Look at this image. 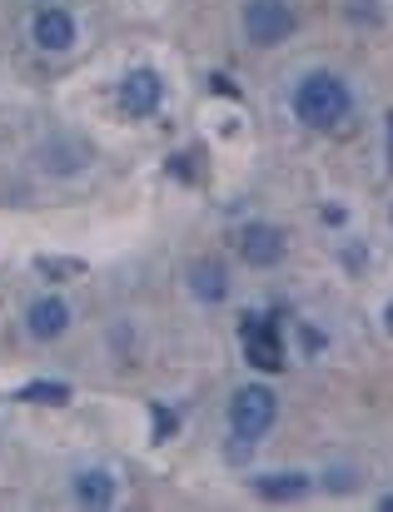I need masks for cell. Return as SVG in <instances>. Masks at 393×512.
Masks as SVG:
<instances>
[{
	"label": "cell",
	"mask_w": 393,
	"mask_h": 512,
	"mask_svg": "<svg viewBox=\"0 0 393 512\" xmlns=\"http://www.w3.org/2000/svg\"><path fill=\"white\" fill-rule=\"evenodd\" d=\"M349 110H354V95H349V85H344L339 75H329V70H314V75H304V80L294 85V120L309 125V130H334Z\"/></svg>",
	"instance_id": "6da1fadb"
},
{
	"label": "cell",
	"mask_w": 393,
	"mask_h": 512,
	"mask_svg": "<svg viewBox=\"0 0 393 512\" xmlns=\"http://www.w3.org/2000/svg\"><path fill=\"white\" fill-rule=\"evenodd\" d=\"M274 413H279V398H274L264 383H249V388H239V393L229 398V428H234L239 438H249V443L274 428Z\"/></svg>",
	"instance_id": "7a4b0ae2"
},
{
	"label": "cell",
	"mask_w": 393,
	"mask_h": 512,
	"mask_svg": "<svg viewBox=\"0 0 393 512\" xmlns=\"http://www.w3.org/2000/svg\"><path fill=\"white\" fill-rule=\"evenodd\" d=\"M299 30V15L289 0H249L244 5V35L254 45H279Z\"/></svg>",
	"instance_id": "3957f363"
},
{
	"label": "cell",
	"mask_w": 393,
	"mask_h": 512,
	"mask_svg": "<svg viewBox=\"0 0 393 512\" xmlns=\"http://www.w3.org/2000/svg\"><path fill=\"white\" fill-rule=\"evenodd\" d=\"M239 334H244V358L259 373H284V343H279V324L269 314H244Z\"/></svg>",
	"instance_id": "277c9868"
},
{
	"label": "cell",
	"mask_w": 393,
	"mask_h": 512,
	"mask_svg": "<svg viewBox=\"0 0 393 512\" xmlns=\"http://www.w3.org/2000/svg\"><path fill=\"white\" fill-rule=\"evenodd\" d=\"M160 100H165V80H160V70L140 65V70H130V75L120 80V110H125V115L145 120V115L160 110Z\"/></svg>",
	"instance_id": "5b68a950"
},
{
	"label": "cell",
	"mask_w": 393,
	"mask_h": 512,
	"mask_svg": "<svg viewBox=\"0 0 393 512\" xmlns=\"http://www.w3.org/2000/svg\"><path fill=\"white\" fill-rule=\"evenodd\" d=\"M239 259L254 269H274L284 259V229L274 224H244L239 229Z\"/></svg>",
	"instance_id": "8992f818"
},
{
	"label": "cell",
	"mask_w": 393,
	"mask_h": 512,
	"mask_svg": "<svg viewBox=\"0 0 393 512\" xmlns=\"http://www.w3.org/2000/svg\"><path fill=\"white\" fill-rule=\"evenodd\" d=\"M30 35H35V45H40V50H70V45H75V15H70V10H60V5H50V10H40V15H35Z\"/></svg>",
	"instance_id": "52a82bcc"
},
{
	"label": "cell",
	"mask_w": 393,
	"mask_h": 512,
	"mask_svg": "<svg viewBox=\"0 0 393 512\" xmlns=\"http://www.w3.org/2000/svg\"><path fill=\"white\" fill-rule=\"evenodd\" d=\"M115 493H120V483H115L110 468H85V473H75V483H70V498H75L80 508H110Z\"/></svg>",
	"instance_id": "ba28073f"
},
{
	"label": "cell",
	"mask_w": 393,
	"mask_h": 512,
	"mask_svg": "<svg viewBox=\"0 0 393 512\" xmlns=\"http://www.w3.org/2000/svg\"><path fill=\"white\" fill-rule=\"evenodd\" d=\"M25 324H30V334L35 339H60L65 329H70V304L65 299H55V294H45V299H35L30 304V314H25Z\"/></svg>",
	"instance_id": "9c48e42d"
},
{
	"label": "cell",
	"mask_w": 393,
	"mask_h": 512,
	"mask_svg": "<svg viewBox=\"0 0 393 512\" xmlns=\"http://www.w3.org/2000/svg\"><path fill=\"white\" fill-rule=\"evenodd\" d=\"M190 294H195L199 304H219V299L229 294V269H224L219 259L190 264Z\"/></svg>",
	"instance_id": "30bf717a"
},
{
	"label": "cell",
	"mask_w": 393,
	"mask_h": 512,
	"mask_svg": "<svg viewBox=\"0 0 393 512\" xmlns=\"http://www.w3.org/2000/svg\"><path fill=\"white\" fill-rule=\"evenodd\" d=\"M254 488H259V498H269V503H289V498H304V493H309V473H269V478H259Z\"/></svg>",
	"instance_id": "8fae6325"
},
{
	"label": "cell",
	"mask_w": 393,
	"mask_h": 512,
	"mask_svg": "<svg viewBox=\"0 0 393 512\" xmlns=\"http://www.w3.org/2000/svg\"><path fill=\"white\" fill-rule=\"evenodd\" d=\"M20 403H70V383H25Z\"/></svg>",
	"instance_id": "7c38bea8"
},
{
	"label": "cell",
	"mask_w": 393,
	"mask_h": 512,
	"mask_svg": "<svg viewBox=\"0 0 393 512\" xmlns=\"http://www.w3.org/2000/svg\"><path fill=\"white\" fill-rule=\"evenodd\" d=\"M155 433H160V438L175 433V413H170V408H155Z\"/></svg>",
	"instance_id": "4fadbf2b"
},
{
	"label": "cell",
	"mask_w": 393,
	"mask_h": 512,
	"mask_svg": "<svg viewBox=\"0 0 393 512\" xmlns=\"http://www.w3.org/2000/svg\"><path fill=\"white\" fill-rule=\"evenodd\" d=\"M40 269H45V274H80V264H55V259H45Z\"/></svg>",
	"instance_id": "5bb4252c"
},
{
	"label": "cell",
	"mask_w": 393,
	"mask_h": 512,
	"mask_svg": "<svg viewBox=\"0 0 393 512\" xmlns=\"http://www.w3.org/2000/svg\"><path fill=\"white\" fill-rule=\"evenodd\" d=\"M384 329L393 334V299H389V309H384Z\"/></svg>",
	"instance_id": "9a60e30c"
},
{
	"label": "cell",
	"mask_w": 393,
	"mask_h": 512,
	"mask_svg": "<svg viewBox=\"0 0 393 512\" xmlns=\"http://www.w3.org/2000/svg\"><path fill=\"white\" fill-rule=\"evenodd\" d=\"M379 508H384V512H393V493H389V498H379Z\"/></svg>",
	"instance_id": "2e32d148"
},
{
	"label": "cell",
	"mask_w": 393,
	"mask_h": 512,
	"mask_svg": "<svg viewBox=\"0 0 393 512\" xmlns=\"http://www.w3.org/2000/svg\"><path fill=\"white\" fill-rule=\"evenodd\" d=\"M389 160H393V115H389Z\"/></svg>",
	"instance_id": "e0dca14e"
}]
</instances>
